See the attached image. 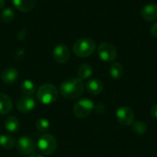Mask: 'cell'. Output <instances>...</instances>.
Instances as JSON below:
<instances>
[{
  "mask_svg": "<svg viewBox=\"0 0 157 157\" xmlns=\"http://www.w3.org/2000/svg\"><path fill=\"white\" fill-rule=\"evenodd\" d=\"M116 118L120 124L123 126H129L134 121V112L131 108L122 106L118 109L116 112Z\"/></svg>",
  "mask_w": 157,
  "mask_h": 157,
  "instance_id": "cell-8",
  "label": "cell"
},
{
  "mask_svg": "<svg viewBox=\"0 0 157 157\" xmlns=\"http://www.w3.org/2000/svg\"><path fill=\"white\" fill-rule=\"evenodd\" d=\"M50 126H51V123L47 119L40 118L39 120H37V121H36V128L40 132L45 133L46 132H48L50 129Z\"/></svg>",
  "mask_w": 157,
  "mask_h": 157,
  "instance_id": "cell-22",
  "label": "cell"
},
{
  "mask_svg": "<svg viewBox=\"0 0 157 157\" xmlns=\"http://www.w3.org/2000/svg\"><path fill=\"white\" fill-rule=\"evenodd\" d=\"M94 108H95V105L93 101H91L90 99L86 98H84L79 99L75 104L73 111L75 117L79 119H85L91 114Z\"/></svg>",
  "mask_w": 157,
  "mask_h": 157,
  "instance_id": "cell-5",
  "label": "cell"
},
{
  "mask_svg": "<svg viewBox=\"0 0 157 157\" xmlns=\"http://www.w3.org/2000/svg\"><path fill=\"white\" fill-rule=\"evenodd\" d=\"M16 146H17V152L24 155H33L37 148L36 142L29 136L20 137L16 143Z\"/></svg>",
  "mask_w": 157,
  "mask_h": 157,
  "instance_id": "cell-7",
  "label": "cell"
},
{
  "mask_svg": "<svg viewBox=\"0 0 157 157\" xmlns=\"http://www.w3.org/2000/svg\"><path fill=\"white\" fill-rule=\"evenodd\" d=\"M5 128L7 132H11V133H16L19 131L20 129V123L19 121L17 120V118L14 117V116H9L5 120L4 122Z\"/></svg>",
  "mask_w": 157,
  "mask_h": 157,
  "instance_id": "cell-16",
  "label": "cell"
},
{
  "mask_svg": "<svg viewBox=\"0 0 157 157\" xmlns=\"http://www.w3.org/2000/svg\"><path fill=\"white\" fill-rule=\"evenodd\" d=\"M142 17L146 21H155L157 19V5L147 4L141 10Z\"/></svg>",
  "mask_w": 157,
  "mask_h": 157,
  "instance_id": "cell-11",
  "label": "cell"
},
{
  "mask_svg": "<svg viewBox=\"0 0 157 157\" xmlns=\"http://www.w3.org/2000/svg\"><path fill=\"white\" fill-rule=\"evenodd\" d=\"M132 125L133 132H135L138 135H143L147 131V126H146V124L144 121H133V123Z\"/></svg>",
  "mask_w": 157,
  "mask_h": 157,
  "instance_id": "cell-21",
  "label": "cell"
},
{
  "mask_svg": "<svg viewBox=\"0 0 157 157\" xmlns=\"http://www.w3.org/2000/svg\"><path fill=\"white\" fill-rule=\"evenodd\" d=\"M92 74H93V69L87 63H84V64L80 65L79 68H78V70H77L78 78H80L81 80L89 78L92 75Z\"/></svg>",
  "mask_w": 157,
  "mask_h": 157,
  "instance_id": "cell-20",
  "label": "cell"
},
{
  "mask_svg": "<svg viewBox=\"0 0 157 157\" xmlns=\"http://www.w3.org/2000/svg\"><path fill=\"white\" fill-rule=\"evenodd\" d=\"M59 91L57 87L52 84H43L41 85L37 92H36V98L37 100L43 104V105H50L55 102L58 98Z\"/></svg>",
  "mask_w": 157,
  "mask_h": 157,
  "instance_id": "cell-2",
  "label": "cell"
},
{
  "mask_svg": "<svg viewBox=\"0 0 157 157\" xmlns=\"http://www.w3.org/2000/svg\"><path fill=\"white\" fill-rule=\"evenodd\" d=\"M109 75L113 79H120L123 75V66L121 63L115 62L111 64L109 68Z\"/></svg>",
  "mask_w": 157,
  "mask_h": 157,
  "instance_id": "cell-18",
  "label": "cell"
},
{
  "mask_svg": "<svg viewBox=\"0 0 157 157\" xmlns=\"http://www.w3.org/2000/svg\"><path fill=\"white\" fill-rule=\"evenodd\" d=\"M99 58L106 63H110L116 60L118 52L116 47L110 42H102L98 48Z\"/></svg>",
  "mask_w": 157,
  "mask_h": 157,
  "instance_id": "cell-6",
  "label": "cell"
},
{
  "mask_svg": "<svg viewBox=\"0 0 157 157\" xmlns=\"http://www.w3.org/2000/svg\"><path fill=\"white\" fill-rule=\"evenodd\" d=\"M16 144L15 139L12 135L9 134H4L0 136V146L4 149L10 150L12 149Z\"/></svg>",
  "mask_w": 157,
  "mask_h": 157,
  "instance_id": "cell-19",
  "label": "cell"
},
{
  "mask_svg": "<svg viewBox=\"0 0 157 157\" xmlns=\"http://www.w3.org/2000/svg\"><path fill=\"white\" fill-rule=\"evenodd\" d=\"M15 17L14 10L10 7L4 9L1 13V18L4 22H11Z\"/></svg>",
  "mask_w": 157,
  "mask_h": 157,
  "instance_id": "cell-23",
  "label": "cell"
},
{
  "mask_svg": "<svg viewBox=\"0 0 157 157\" xmlns=\"http://www.w3.org/2000/svg\"><path fill=\"white\" fill-rule=\"evenodd\" d=\"M29 157H43L40 155H38V154H33V155H30Z\"/></svg>",
  "mask_w": 157,
  "mask_h": 157,
  "instance_id": "cell-28",
  "label": "cell"
},
{
  "mask_svg": "<svg viewBox=\"0 0 157 157\" xmlns=\"http://www.w3.org/2000/svg\"><path fill=\"white\" fill-rule=\"evenodd\" d=\"M94 109H96V111H97L98 114H104L105 111H106V107H105L104 105H102V104L97 105Z\"/></svg>",
  "mask_w": 157,
  "mask_h": 157,
  "instance_id": "cell-24",
  "label": "cell"
},
{
  "mask_svg": "<svg viewBox=\"0 0 157 157\" xmlns=\"http://www.w3.org/2000/svg\"><path fill=\"white\" fill-rule=\"evenodd\" d=\"M4 6H5V0H0V9L4 7Z\"/></svg>",
  "mask_w": 157,
  "mask_h": 157,
  "instance_id": "cell-27",
  "label": "cell"
},
{
  "mask_svg": "<svg viewBox=\"0 0 157 157\" xmlns=\"http://www.w3.org/2000/svg\"><path fill=\"white\" fill-rule=\"evenodd\" d=\"M84 83L78 77L65 79L60 86V93L66 99H75L84 93Z\"/></svg>",
  "mask_w": 157,
  "mask_h": 157,
  "instance_id": "cell-1",
  "label": "cell"
},
{
  "mask_svg": "<svg viewBox=\"0 0 157 157\" xmlns=\"http://www.w3.org/2000/svg\"><path fill=\"white\" fill-rule=\"evenodd\" d=\"M20 91L25 96H32L33 94H35L36 91L35 84L31 80L26 79L20 84Z\"/></svg>",
  "mask_w": 157,
  "mask_h": 157,
  "instance_id": "cell-17",
  "label": "cell"
},
{
  "mask_svg": "<svg viewBox=\"0 0 157 157\" xmlns=\"http://www.w3.org/2000/svg\"><path fill=\"white\" fill-rule=\"evenodd\" d=\"M96 50V42L90 38H81L73 45V52L78 57H88Z\"/></svg>",
  "mask_w": 157,
  "mask_h": 157,
  "instance_id": "cell-3",
  "label": "cell"
},
{
  "mask_svg": "<svg viewBox=\"0 0 157 157\" xmlns=\"http://www.w3.org/2000/svg\"><path fill=\"white\" fill-rule=\"evenodd\" d=\"M18 77V72L14 67L6 68L1 74V80L6 85H12L17 81Z\"/></svg>",
  "mask_w": 157,
  "mask_h": 157,
  "instance_id": "cell-13",
  "label": "cell"
},
{
  "mask_svg": "<svg viewBox=\"0 0 157 157\" xmlns=\"http://www.w3.org/2000/svg\"><path fill=\"white\" fill-rule=\"evenodd\" d=\"M37 148L44 155H52L57 148V141L52 134L43 133L40 135L37 142Z\"/></svg>",
  "mask_w": 157,
  "mask_h": 157,
  "instance_id": "cell-4",
  "label": "cell"
},
{
  "mask_svg": "<svg viewBox=\"0 0 157 157\" xmlns=\"http://www.w3.org/2000/svg\"><path fill=\"white\" fill-rule=\"evenodd\" d=\"M13 103L10 98L3 93H0V115H6L12 110Z\"/></svg>",
  "mask_w": 157,
  "mask_h": 157,
  "instance_id": "cell-15",
  "label": "cell"
},
{
  "mask_svg": "<svg viewBox=\"0 0 157 157\" xmlns=\"http://www.w3.org/2000/svg\"><path fill=\"white\" fill-rule=\"evenodd\" d=\"M13 4L17 10L21 12H29L35 7L37 0H13Z\"/></svg>",
  "mask_w": 157,
  "mask_h": 157,
  "instance_id": "cell-14",
  "label": "cell"
},
{
  "mask_svg": "<svg viewBox=\"0 0 157 157\" xmlns=\"http://www.w3.org/2000/svg\"><path fill=\"white\" fill-rule=\"evenodd\" d=\"M103 88H104V86H103L102 82L99 79H97V78L89 79L86 83V89L92 96L99 95L103 91Z\"/></svg>",
  "mask_w": 157,
  "mask_h": 157,
  "instance_id": "cell-12",
  "label": "cell"
},
{
  "mask_svg": "<svg viewBox=\"0 0 157 157\" xmlns=\"http://www.w3.org/2000/svg\"><path fill=\"white\" fill-rule=\"evenodd\" d=\"M36 102L31 96H23L20 97L17 101V109L19 112L27 114L32 111L35 108Z\"/></svg>",
  "mask_w": 157,
  "mask_h": 157,
  "instance_id": "cell-9",
  "label": "cell"
},
{
  "mask_svg": "<svg viewBox=\"0 0 157 157\" xmlns=\"http://www.w3.org/2000/svg\"><path fill=\"white\" fill-rule=\"evenodd\" d=\"M151 115H152L153 118H155V119L157 120V104L154 105L152 107V109H151Z\"/></svg>",
  "mask_w": 157,
  "mask_h": 157,
  "instance_id": "cell-25",
  "label": "cell"
},
{
  "mask_svg": "<svg viewBox=\"0 0 157 157\" xmlns=\"http://www.w3.org/2000/svg\"><path fill=\"white\" fill-rule=\"evenodd\" d=\"M52 57L57 63H65L70 58V51L65 45H57L52 51Z\"/></svg>",
  "mask_w": 157,
  "mask_h": 157,
  "instance_id": "cell-10",
  "label": "cell"
},
{
  "mask_svg": "<svg viewBox=\"0 0 157 157\" xmlns=\"http://www.w3.org/2000/svg\"><path fill=\"white\" fill-rule=\"evenodd\" d=\"M151 34L155 38H157V22L151 27Z\"/></svg>",
  "mask_w": 157,
  "mask_h": 157,
  "instance_id": "cell-26",
  "label": "cell"
}]
</instances>
